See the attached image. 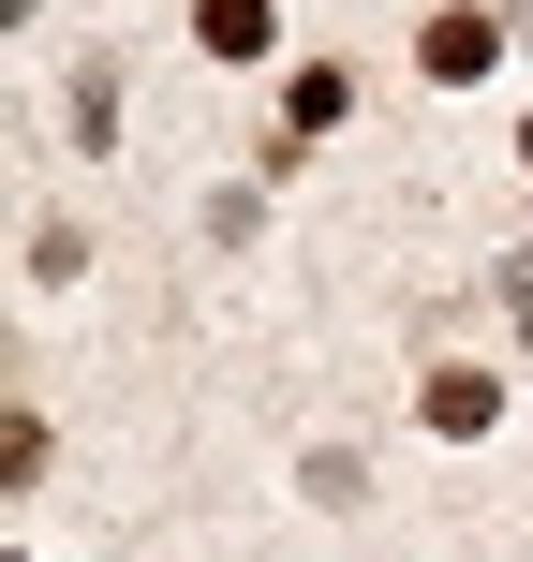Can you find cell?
I'll list each match as a JSON object with an SVG mask.
<instances>
[{
	"label": "cell",
	"instance_id": "1",
	"mask_svg": "<svg viewBox=\"0 0 533 562\" xmlns=\"http://www.w3.org/2000/svg\"><path fill=\"white\" fill-rule=\"evenodd\" d=\"M489 59H504L489 15H430V75H489Z\"/></svg>",
	"mask_w": 533,
	"mask_h": 562
},
{
	"label": "cell",
	"instance_id": "3",
	"mask_svg": "<svg viewBox=\"0 0 533 562\" xmlns=\"http://www.w3.org/2000/svg\"><path fill=\"white\" fill-rule=\"evenodd\" d=\"M208 45H223V59H267V0H208Z\"/></svg>",
	"mask_w": 533,
	"mask_h": 562
},
{
	"label": "cell",
	"instance_id": "2",
	"mask_svg": "<svg viewBox=\"0 0 533 562\" xmlns=\"http://www.w3.org/2000/svg\"><path fill=\"white\" fill-rule=\"evenodd\" d=\"M489 415H504L489 370H430V429H489Z\"/></svg>",
	"mask_w": 533,
	"mask_h": 562
}]
</instances>
